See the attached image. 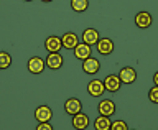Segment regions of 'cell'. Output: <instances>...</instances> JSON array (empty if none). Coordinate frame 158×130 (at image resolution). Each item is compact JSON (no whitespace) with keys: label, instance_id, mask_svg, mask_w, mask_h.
I'll list each match as a JSON object with an SVG mask.
<instances>
[{"label":"cell","instance_id":"obj_1","mask_svg":"<svg viewBox=\"0 0 158 130\" xmlns=\"http://www.w3.org/2000/svg\"><path fill=\"white\" fill-rule=\"evenodd\" d=\"M27 69L30 74H41L46 69V63L41 56H31L27 61Z\"/></svg>","mask_w":158,"mask_h":130},{"label":"cell","instance_id":"obj_2","mask_svg":"<svg viewBox=\"0 0 158 130\" xmlns=\"http://www.w3.org/2000/svg\"><path fill=\"white\" fill-rule=\"evenodd\" d=\"M117 107H115V102L112 99H101L97 104V112L101 115H106V117H112L115 114Z\"/></svg>","mask_w":158,"mask_h":130},{"label":"cell","instance_id":"obj_3","mask_svg":"<svg viewBox=\"0 0 158 130\" xmlns=\"http://www.w3.org/2000/svg\"><path fill=\"white\" fill-rule=\"evenodd\" d=\"M82 71L89 74V76H94V74H97L99 71H101V61H99L97 58H92L89 56L87 59H84L82 61Z\"/></svg>","mask_w":158,"mask_h":130},{"label":"cell","instance_id":"obj_4","mask_svg":"<svg viewBox=\"0 0 158 130\" xmlns=\"http://www.w3.org/2000/svg\"><path fill=\"white\" fill-rule=\"evenodd\" d=\"M71 124H73V128H76V130H86L91 125V119H89L87 114H84L81 111V112H77L76 115H73Z\"/></svg>","mask_w":158,"mask_h":130},{"label":"cell","instance_id":"obj_5","mask_svg":"<svg viewBox=\"0 0 158 130\" xmlns=\"http://www.w3.org/2000/svg\"><path fill=\"white\" fill-rule=\"evenodd\" d=\"M44 49L48 53H59L63 49V43H61V36L58 35H49L44 40Z\"/></svg>","mask_w":158,"mask_h":130},{"label":"cell","instance_id":"obj_6","mask_svg":"<svg viewBox=\"0 0 158 130\" xmlns=\"http://www.w3.org/2000/svg\"><path fill=\"white\" fill-rule=\"evenodd\" d=\"M114 48H115V44L110 38H99V41L96 43V49L99 54H102V56H109V54L114 53Z\"/></svg>","mask_w":158,"mask_h":130},{"label":"cell","instance_id":"obj_7","mask_svg":"<svg viewBox=\"0 0 158 130\" xmlns=\"http://www.w3.org/2000/svg\"><path fill=\"white\" fill-rule=\"evenodd\" d=\"M104 87L107 92H118L122 87V81L118 78V74H109L104 79Z\"/></svg>","mask_w":158,"mask_h":130},{"label":"cell","instance_id":"obj_8","mask_svg":"<svg viewBox=\"0 0 158 130\" xmlns=\"http://www.w3.org/2000/svg\"><path fill=\"white\" fill-rule=\"evenodd\" d=\"M44 63H46V68L48 69H51V71H58V69L63 66L64 59H63V54L61 53H48Z\"/></svg>","mask_w":158,"mask_h":130},{"label":"cell","instance_id":"obj_9","mask_svg":"<svg viewBox=\"0 0 158 130\" xmlns=\"http://www.w3.org/2000/svg\"><path fill=\"white\" fill-rule=\"evenodd\" d=\"M82 111V102L79 101L77 97H69L66 99V102H64V112L68 114V115H76L77 112Z\"/></svg>","mask_w":158,"mask_h":130},{"label":"cell","instance_id":"obj_10","mask_svg":"<svg viewBox=\"0 0 158 130\" xmlns=\"http://www.w3.org/2000/svg\"><path fill=\"white\" fill-rule=\"evenodd\" d=\"M104 92H106L104 81H101V79H92V81H89V84H87V94L91 97H101Z\"/></svg>","mask_w":158,"mask_h":130},{"label":"cell","instance_id":"obj_11","mask_svg":"<svg viewBox=\"0 0 158 130\" xmlns=\"http://www.w3.org/2000/svg\"><path fill=\"white\" fill-rule=\"evenodd\" d=\"M99 38H101V35H99V31H97L96 28H92V27L86 28L82 31V35H81L82 43L89 44V46H96V43L99 41Z\"/></svg>","mask_w":158,"mask_h":130},{"label":"cell","instance_id":"obj_12","mask_svg":"<svg viewBox=\"0 0 158 130\" xmlns=\"http://www.w3.org/2000/svg\"><path fill=\"white\" fill-rule=\"evenodd\" d=\"M118 78H120L122 84H133L137 81V71L132 66H123L118 71Z\"/></svg>","mask_w":158,"mask_h":130},{"label":"cell","instance_id":"obj_13","mask_svg":"<svg viewBox=\"0 0 158 130\" xmlns=\"http://www.w3.org/2000/svg\"><path fill=\"white\" fill-rule=\"evenodd\" d=\"M133 22H135V25H137L138 28L147 30V28L152 27L153 17H152V13H148V12H138L135 15V18H133Z\"/></svg>","mask_w":158,"mask_h":130},{"label":"cell","instance_id":"obj_14","mask_svg":"<svg viewBox=\"0 0 158 130\" xmlns=\"http://www.w3.org/2000/svg\"><path fill=\"white\" fill-rule=\"evenodd\" d=\"M35 119H36V122H49V120L53 119L51 107L46 106V104H43V106L36 107V111H35Z\"/></svg>","mask_w":158,"mask_h":130},{"label":"cell","instance_id":"obj_15","mask_svg":"<svg viewBox=\"0 0 158 130\" xmlns=\"http://www.w3.org/2000/svg\"><path fill=\"white\" fill-rule=\"evenodd\" d=\"M61 43L64 49H74L79 43V36L74 31H66L61 35Z\"/></svg>","mask_w":158,"mask_h":130},{"label":"cell","instance_id":"obj_16","mask_svg":"<svg viewBox=\"0 0 158 130\" xmlns=\"http://www.w3.org/2000/svg\"><path fill=\"white\" fill-rule=\"evenodd\" d=\"M73 51H74V58L79 59V61H84V59H87L89 56H91L92 46H89V44L82 43V41H79V43H77V46L74 48Z\"/></svg>","mask_w":158,"mask_h":130},{"label":"cell","instance_id":"obj_17","mask_svg":"<svg viewBox=\"0 0 158 130\" xmlns=\"http://www.w3.org/2000/svg\"><path fill=\"white\" fill-rule=\"evenodd\" d=\"M110 117H106V115H99L94 119V124H92V127L96 128V130H110Z\"/></svg>","mask_w":158,"mask_h":130},{"label":"cell","instance_id":"obj_18","mask_svg":"<svg viewBox=\"0 0 158 130\" xmlns=\"http://www.w3.org/2000/svg\"><path fill=\"white\" fill-rule=\"evenodd\" d=\"M89 8V0H71V10L76 13H82Z\"/></svg>","mask_w":158,"mask_h":130},{"label":"cell","instance_id":"obj_19","mask_svg":"<svg viewBox=\"0 0 158 130\" xmlns=\"http://www.w3.org/2000/svg\"><path fill=\"white\" fill-rule=\"evenodd\" d=\"M12 54L7 53V51H0V69H8L10 66H12Z\"/></svg>","mask_w":158,"mask_h":130},{"label":"cell","instance_id":"obj_20","mask_svg":"<svg viewBox=\"0 0 158 130\" xmlns=\"http://www.w3.org/2000/svg\"><path fill=\"white\" fill-rule=\"evenodd\" d=\"M110 130H128V125L122 119H115L114 122H110Z\"/></svg>","mask_w":158,"mask_h":130},{"label":"cell","instance_id":"obj_21","mask_svg":"<svg viewBox=\"0 0 158 130\" xmlns=\"http://www.w3.org/2000/svg\"><path fill=\"white\" fill-rule=\"evenodd\" d=\"M148 101L158 106V86H155V84H153V87H150V91H148Z\"/></svg>","mask_w":158,"mask_h":130},{"label":"cell","instance_id":"obj_22","mask_svg":"<svg viewBox=\"0 0 158 130\" xmlns=\"http://www.w3.org/2000/svg\"><path fill=\"white\" fill-rule=\"evenodd\" d=\"M36 130H53V125L49 122H38Z\"/></svg>","mask_w":158,"mask_h":130},{"label":"cell","instance_id":"obj_23","mask_svg":"<svg viewBox=\"0 0 158 130\" xmlns=\"http://www.w3.org/2000/svg\"><path fill=\"white\" fill-rule=\"evenodd\" d=\"M153 84H155V86H158V71L153 74Z\"/></svg>","mask_w":158,"mask_h":130},{"label":"cell","instance_id":"obj_24","mask_svg":"<svg viewBox=\"0 0 158 130\" xmlns=\"http://www.w3.org/2000/svg\"><path fill=\"white\" fill-rule=\"evenodd\" d=\"M43 3H49V2H53V0H41Z\"/></svg>","mask_w":158,"mask_h":130},{"label":"cell","instance_id":"obj_25","mask_svg":"<svg viewBox=\"0 0 158 130\" xmlns=\"http://www.w3.org/2000/svg\"><path fill=\"white\" fill-rule=\"evenodd\" d=\"M25 2H33V0H25Z\"/></svg>","mask_w":158,"mask_h":130}]
</instances>
